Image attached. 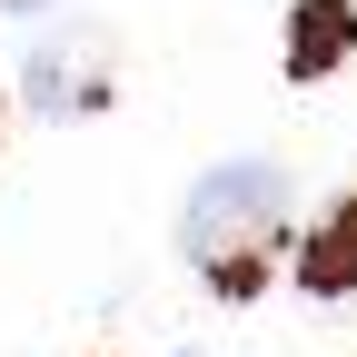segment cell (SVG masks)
I'll list each match as a JSON object with an SVG mask.
<instances>
[{
	"label": "cell",
	"mask_w": 357,
	"mask_h": 357,
	"mask_svg": "<svg viewBox=\"0 0 357 357\" xmlns=\"http://www.w3.org/2000/svg\"><path fill=\"white\" fill-rule=\"evenodd\" d=\"M357 50V0H298L288 20V79H328Z\"/></svg>",
	"instance_id": "obj_3"
},
{
	"label": "cell",
	"mask_w": 357,
	"mask_h": 357,
	"mask_svg": "<svg viewBox=\"0 0 357 357\" xmlns=\"http://www.w3.org/2000/svg\"><path fill=\"white\" fill-rule=\"evenodd\" d=\"M298 278H307V298L357 288V199H337V208H328V229L298 248Z\"/></svg>",
	"instance_id": "obj_4"
},
{
	"label": "cell",
	"mask_w": 357,
	"mask_h": 357,
	"mask_svg": "<svg viewBox=\"0 0 357 357\" xmlns=\"http://www.w3.org/2000/svg\"><path fill=\"white\" fill-rule=\"evenodd\" d=\"M109 40H50V50H30V109L40 119H79L109 100Z\"/></svg>",
	"instance_id": "obj_2"
},
{
	"label": "cell",
	"mask_w": 357,
	"mask_h": 357,
	"mask_svg": "<svg viewBox=\"0 0 357 357\" xmlns=\"http://www.w3.org/2000/svg\"><path fill=\"white\" fill-rule=\"evenodd\" d=\"M288 229V169L278 159H218L189 208H178V248H189V268H208L229 298H248L268 278V248H278Z\"/></svg>",
	"instance_id": "obj_1"
},
{
	"label": "cell",
	"mask_w": 357,
	"mask_h": 357,
	"mask_svg": "<svg viewBox=\"0 0 357 357\" xmlns=\"http://www.w3.org/2000/svg\"><path fill=\"white\" fill-rule=\"evenodd\" d=\"M10 10H20V20H30V10H60V0H10Z\"/></svg>",
	"instance_id": "obj_5"
}]
</instances>
